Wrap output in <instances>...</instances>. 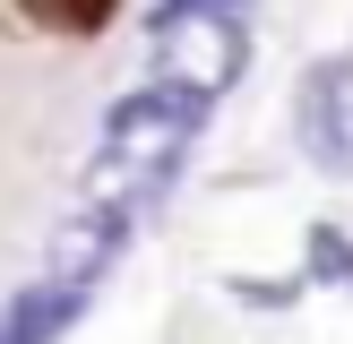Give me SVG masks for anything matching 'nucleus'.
Instances as JSON below:
<instances>
[{"instance_id":"nucleus-2","label":"nucleus","mask_w":353,"mask_h":344,"mask_svg":"<svg viewBox=\"0 0 353 344\" xmlns=\"http://www.w3.org/2000/svg\"><path fill=\"white\" fill-rule=\"evenodd\" d=\"M190 129H199V103L172 95V86H147V95L112 103V120H103V189H130V181H164L172 164H181Z\"/></svg>"},{"instance_id":"nucleus-5","label":"nucleus","mask_w":353,"mask_h":344,"mask_svg":"<svg viewBox=\"0 0 353 344\" xmlns=\"http://www.w3.org/2000/svg\"><path fill=\"white\" fill-rule=\"evenodd\" d=\"M121 233H130V224H121V206H86L78 224H69L61 233V258H52V284H95V267L103 258H121Z\"/></svg>"},{"instance_id":"nucleus-6","label":"nucleus","mask_w":353,"mask_h":344,"mask_svg":"<svg viewBox=\"0 0 353 344\" xmlns=\"http://www.w3.org/2000/svg\"><path fill=\"white\" fill-rule=\"evenodd\" d=\"M319 284H353V241H345V224H310V258H302Z\"/></svg>"},{"instance_id":"nucleus-4","label":"nucleus","mask_w":353,"mask_h":344,"mask_svg":"<svg viewBox=\"0 0 353 344\" xmlns=\"http://www.w3.org/2000/svg\"><path fill=\"white\" fill-rule=\"evenodd\" d=\"M0 9H9L26 34H43V43H95L130 0H0Z\"/></svg>"},{"instance_id":"nucleus-3","label":"nucleus","mask_w":353,"mask_h":344,"mask_svg":"<svg viewBox=\"0 0 353 344\" xmlns=\"http://www.w3.org/2000/svg\"><path fill=\"white\" fill-rule=\"evenodd\" d=\"M293 138L327 181H353V61L327 52L293 78Z\"/></svg>"},{"instance_id":"nucleus-1","label":"nucleus","mask_w":353,"mask_h":344,"mask_svg":"<svg viewBox=\"0 0 353 344\" xmlns=\"http://www.w3.org/2000/svg\"><path fill=\"white\" fill-rule=\"evenodd\" d=\"M241 61H250V17H241V0H172V9L155 17V86L190 95L199 112L241 78Z\"/></svg>"}]
</instances>
